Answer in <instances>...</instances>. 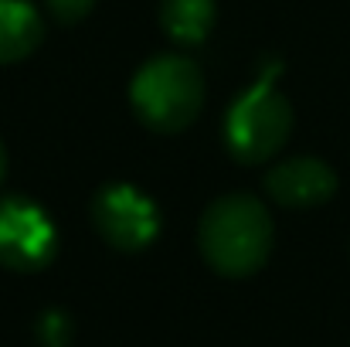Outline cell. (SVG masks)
I'll return each instance as SVG.
<instances>
[{"label": "cell", "instance_id": "obj_1", "mask_svg": "<svg viewBox=\"0 0 350 347\" xmlns=\"http://www.w3.org/2000/svg\"><path fill=\"white\" fill-rule=\"evenodd\" d=\"M198 248L204 262L228 279L252 276L272 252V218L252 194H225L208 205L198 225Z\"/></svg>", "mask_w": 350, "mask_h": 347}, {"label": "cell", "instance_id": "obj_2", "mask_svg": "<svg viewBox=\"0 0 350 347\" xmlns=\"http://www.w3.org/2000/svg\"><path fill=\"white\" fill-rule=\"evenodd\" d=\"M129 103L139 123L153 133H180L204 106L201 68L184 55H157L133 75Z\"/></svg>", "mask_w": 350, "mask_h": 347}, {"label": "cell", "instance_id": "obj_3", "mask_svg": "<svg viewBox=\"0 0 350 347\" xmlns=\"http://www.w3.org/2000/svg\"><path fill=\"white\" fill-rule=\"evenodd\" d=\"M293 129V106L282 92L272 89V79L262 75L248 92H241L225 116V143L238 164L272 160Z\"/></svg>", "mask_w": 350, "mask_h": 347}, {"label": "cell", "instance_id": "obj_4", "mask_svg": "<svg viewBox=\"0 0 350 347\" xmlns=\"http://www.w3.org/2000/svg\"><path fill=\"white\" fill-rule=\"evenodd\" d=\"M58 255V229L48 211L27 198L0 201V266L10 272H38Z\"/></svg>", "mask_w": 350, "mask_h": 347}, {"label": "cell", "instance_id": "obj_5", "mask_svg": "<svg viewBox=\"0 0 350 347\" xmlns=\"http://www.w3.org/2000/svg\"><path fill=\"white\" fill-rule=\"evenodd\" d=\"M92 225L106 245L119 252H139L160 235V211L139 188L106 184L92 198Z\"/></svg>", "mask_w": 350, "mask_h": 347}, {"label": "cell", "instance_id": "obj_6", "mask_svg": "<svg viewBox=\"0 0 350 347\" xmlns=\"http://www.w3.org/2000/svg\"><path fill=\"white\" fill-rule=\"evenodd\" d=\"M337 191V174L320 157H289L265 174V194L282 208H317Z\"/></svg>", "mask_w": 350, "mask_h": 347}, {"label": "cell", "instance_id": "obj_7", "mask_svg": "<svg viewBox=\"0 0 350 347\" xmlns=\"http://www.w3.org/2000/svg\"><path fill=\"white\" fill-rule=\"evenodd\" d=\"M44 41L41 14L27 0H0V65L24 62Z\"/></svg>", "mask_w": 350, "mask_h": 347}, {"label": "cell", "instance_id": "obj_8", "mask_svg": "<svg viewBox=\"0 0 350 347\" xmlns=\"http://www.w3.org/2000/svg\"><path fill=\"white\" fill-rule=\"evenodd\" d=\"M215 0H160V27L170 41L191 48L201 44L215 27Z\"/></svg>", "mask_w": 350, "mask_h": 347}, {"label": "cell", "instance_id": "obj_9", "mask_svg": "<svg viewBox=\"0 0 350 347\" xmlns=\"http://www.w3.org/2000/svg\"><path fill=\"white\" fill-rule=\"evenodd\" d=\"M38 337L44 347H68L72 341V320L65 310H48L41 320H38Z\"/></svg>", "mask_w": 350, "mask_h": 347}, {"label": "cell", "instance_id": "obj_10", "mask_svg": "<svg viewBox=\"0 0 350 347\" xmlns=\"http://www.w3.org/2000/svg\"><path fill=\"white\" fill-rule=\"evenodd\" d=\"M44 3H48V14H51L58 24H65V27L79 24V21L89 17V10L96 7V0H44Z\"/></svg>", "mask_w": 350, "mask_h": 347}, {"label": "cell", "instance_id": "obj_11", "mask_svg": "<svg viewBox=\"0 0 350 347\" xmlns=\"http://www.w3.org/2000/svg\"><path fill=\"white\" fill-rule=\"evenodd\" d=\"M3 177H7V146L0 140V184H3Z\"/></svg>", "mask_w": 350, "mask_h": 347}]
</instances>
